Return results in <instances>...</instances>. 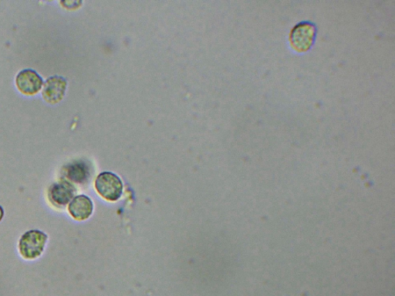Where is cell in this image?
Wrapping results in <instances>:
<instances>
[{"label": "cell", "mask_w": 395, "mask_h": 296, "mask_svg": "<svg viewBox=\"0 0 395 296\" xmlns=\"http://www.w3.org/2000/svg\"><path fill=\"white\" fill-rule=\"evenodd\" d=\"M47 235L39 230L28 231L20 237L19 251L26 260H33L41 256L47 242Z\"/></svg>", "instance_id": "6da1fadb"}, {"label": "cell", "mask_w": 395, "mask_h": 296, "mask_svg": "<svg viewBox=\"0 0 395 296\" xmlns=\"http://www.w3.org/2000/svg\"><path fill=\"white\" fill-rule=\"evenodd\" d=\"M95 187L100 196L116 201L123 193V184L118 176L111 172H103L96 179Z\"/></svg>", "instance_id": "7a4b0ae2"}, {"label": "cell", "mask_w": 395, "mask_h": 296, "mask_svg": "<svg viewBox=\"0 0 395 296\" xmlns=\"http://www.w3.org/2000/svg\"><path fill=\"white\" fill-rule=\"evenodd\" d=\"M16 84L18 90L24 95H34L41 90L44 81L37 71L26 69L17 75Z\"/></svg>", "instance_id": "3957f363"}, {"label": "cell", "mask_w": 395, "mask_h": 296, "mask_svg": "<svg viewBox=\"0 0 395 296\" xmlns=\"http://www.w3.org/2000/svg\"><path fill=\"white\" fill-rule=\"evenodd\" d=\"M67 81L62 77L53 76L47 78L44 84L42 96L50 104H56L65 95Z\"/></svg>", "instance_id": "277c9868"}, {"label": "cell", "mask_w": 395, "mask_h": 296, "mask_svg": "<svg viewBox=\"0 0 395 296\" xmlns=\"http://www.w3.org/2000/svg\"><path fill=\"white\" fill-rule=\"evenodd\" d=\"M75 189L66 180L54 184L49 189V198L56 206H65L73 198Z\"/></svg>", "instance_id": "5b68a950"}, {"label": "cell", "mask_w": 395, "mask_h": 296, "mask_svg": "<svg viewBox=\"0 0 395 296\" xmlns=\"http://www.w3.org/2000/svg\"><path fill=\"white\" fill-rule=\"evenodd\" d=\"M93 202L86 196H79L70 202L68 208L72 217L77 221L88 219L93 212Z\"/></svg>", "instance_id": "8992f818"}, {"label": "cell", "mask_w": 395, "mask_h": 296, "mask_svg": "<svg viewBox=\"0 0 395 296\" xmlns=\"http://www.w3.org/2000/svg\"><path fill=\"white\" fill-rule=\"evenodd\" d=\"M311 37L312 33L310 28L308 29V26H306L303 28L302 30L297 31L295 34V37H294L293 38H295L296 41L297 40L298 45H300V42L303 39L302 45H305L308 46V45H310L311 43Z\"/></svg>", "instance_id": "52a82bcc"}, {"label": "cell", "mask_w": 395, "mask_h": 296, "mask_svg": "<svg viewBox=\"0 0 395 296\" xmlns=\"http://www.w3.org/2000/svg\"><path fill=\"white\" fill-rule=\"evenodd\" d=\"M3 215H4L3 208L1 206H0V221L3 219Z\"/></svg>", "instance_id": "ba28073f"}]
</instances>
